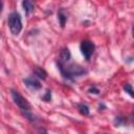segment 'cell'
Instances as JSON below:
<instances>
[{
  "label": "cell",
  "instance_id": "9",
  "mask_svg": "<svg viewBox=\"0 0 134 134\" xmlns=\"http://www.w3.org/2000/svg\"><path fill=\"white\" fill-rule=\"evenodd\" d=\"M58 19H59V22L61 24V27H64L65 26V23L67 21V15L65 13V10L63 8H61L58 13Z\"/></svg>",
  "mask_w": 134,
  "mask_h": 134
},
{
  "label": "cell",
  "instance_id": "3",
  "mask_svg": "<svg viewBox=\"0 0 134 134\" xmlns=\"http://www.w3.org/2000/svg\"><path fill=\"white\" fill-rule=\"evenodd\" d=\"M10 94H12V97H13V100L15 102V104L22 110V111H26V110H29L30 109V106L28 104V102L16 90L12 89L10 90Z\"/></svg>",
  "mask_w": 134,
  "mask_h": 134
},
{
  "label": "cell",
  "instance_id": "17",
  "mask_svg": "<svg viewBox=\"0 0 134 134\" xmlns=\"http://www.w3.org/2000/svg\"><path fill=\"white\" fill-rule=\"evenodd\" d=\"M132 35H133V38H134V25H133V28H132Z\"/></svg>",
  "mask_w": 134,
  "mask_h": 134
},
{
  "label": "cell",
  "instance_id": "13",
  "mask_svg": "<svg viewBox=\"0 0 134 134\" xmlns=\"http://www.w3.org/2000/svg\"><path fill=\"white\" fill-rule=\"evenodd\" d=\"M23 115L28 119V120H30V121H35L36 120V117L29 112V110H26V111H23Z\"/></svg>",
  "mask_w": 134,
  "mask_h": 134
},
{
  "label": "cell",
  "instance_id": "4",
  "mask_svg": "<svg viewBox=\"0 0 134 134\" xmlns=\"http://www.w3.org/2000/svg\"><path fill=\"white\" fill-rule=\"evenodd\" d=\"M80 48H81V52L85 57V59L86 60H89L90 57L92 55L94 49H95V45L91 41L85 40V41H82V43L80 45Z\"/></svg>",
  "mask_w": 134,
  "mask_h": 134
},
{
  "label": "cell",
  "instance_id": "14",
  "mask_svg": "<svg viewBox=\"0 0 134 134\" xmlns=\"http://www.w3.org/2000/svg\"><path fill=\"white\" fill-rule=\"evenodd\" d=\"M43 99L45 100V102H49L50 99H51V91L48 89L47 91H46V93H45V95L43 96Z\"/></svg>",
  "mask_w": 134,
  "mask_h": 134
},
{
  "label": "cell",
  "instance_id": "5",
  "mask_svg": "<svg viewBox=\"0 0 134 134\" xmlns=\"http://www.w3.org/2000/svg\"><path fill=\"white\" fill-rule=\"evenodd\" d=\"M23 82H24V84L28 87V88H30V89H32V90H38V89H41V87H42V85L40 84V82L37 80V79H35V77H26V79H24L23 80Z\"/></svg>",
  "mask_w": 134,
  "mask_h": 134
},
{
  "label": "cell",
  "instance_id": "16",
  "mask_svg": "<svg viewBox=\"0 0 134 134\" xmlns=\"http://www.w3.org/2000/svg\"><path fill=\"white\" fill-rule=\"evenodd\" d=\"M131 119H132V121H133V124H134V113L131 114Z\"/></svg>",
  "mask_w": 134,
  "mask_h": 134
},
{
  "label": "cell",
  "instance_id": "12",
  "mask_svg": "<svg viewBox=\"0 0 134 134\" xmlns=\"http://www.w3.org/2000/svg\"><path fill=\"white\" fill-rule=\"evenodd\" d=\"M124 122H126V118L122 116H116L114 118V125L115 126H121Z\"/></svg>",
  "mask_w": 134,
  "mask_h": 134
},
{
  "label": "cell",
  "instance_id": "8",
  "mask_svg": "<svg viewBox=\"0 0 134 134\" xmlns=\"http://www.w3.org/2000/svg\"><path fill=\"white\" fill-rule=\"evenodd\" d=\"M60 58H61V62H63V63L68 62V61L70 60V58H71V53H70L69 49H68V48H63V49L61 50Z\"/></svg>",
  "mask_w": 134,
  "mask_h": 134
},
{
  "label": "cell",
  "instance_id": "6",
  "mask_svg": "<svg viewBox=\"0 0 134 134\" xmlns=\"http://www.w3.org/2000/svg\"><path fill=\"white\" fill-rule=\"evenodd\" d=\"M22 6H23V9H24L26 15H29L31 12H34V8H35V5H34L31 0H23Z\"/></svg>",
  "mask_w": 134,
  "mask_h": 134
},
{
  "label": "cell",
  "instance_id": "2",
  "mask_svg": "<svg viewBox=\"0 0 134 134\" xmlns=\"http://www.w3.org/2000/svg\"><path fill=\"white\" fill-rule=\"evenodd\" d=\"M7 22H8L10 32L14 36H18L22 29V21H21V17H20L19 13H17V12L10 13L8 16Z\"/></svg>",
  "mask_w": 134,
  "mask_h": 134
},
{
  "label": "cell",
  "instance_id": "10",
  "mask_svg": "<svg viewBox=\"0 0 134 134\" xmlns=\"http://www.w3.org/2000/svg\"><path fill=\"white\" fill-rule=\"evenodd\" d=\"M77 110H79V112H80L82 115H84V116H87V115H89V113H90L89 107H88L86 104H79V105H77Z\"/></svg>",
  "mask_w": 134,
  "mask_h": 134
},
{
  "label": "cell",
  "instance_id": "11",
  "mask_svg": "<svg viewBox=\"0 0 134 134\" xmlns=\"http://www.w3.org/2000/svg\"><path fill=\"white\" fill-rule=\"evenodd\" d=\"M122 88H124L125 92H127L131 97H134V89H133V87L130 84H125L122 86Z\"/></svg>",
  "mask_w": 134,
  "mask_h": 134
},
{
  "label": "cell",
  "instance_id": "7",
  "mask_svg": "<svg viewBox=\"0 0 134 134\" xmlns=\"http://www.w3.org/2000/svg\"><path fill=\"white\" fill-rule=\"evenodd\" d=\"M32 72H34V74H35L37 77H39V79H41V80H46V77H47V72H46L43 68H41V67H38V66L34 67Z\"/></svg>",
  "mask_w": 134,
  "mask_h": 134
},
{
  "label": "cell",
  "instance_id": "15",
  "mask_svg": "<svg viewBox=\"0 0 134 134\" xmlns=\"http://www.w3.org/2000/svg\"><path fill=\"white\" fill-rule=\"evenodd\" d=\"M88 91H89L90 93H94V94H98V93H99V90H98L97 88H95V87H91Z\"/></svg>",
  "mask_w": 134,
  "mask_h": 134
},
{
  "label": "cell",
  "instance_id": "1",
  "mask_svg": "<svg viewBox=\"0 0 134 134\" xmlns=\"http://www.w3.org/2000/svg\"><path fill=\"white\" fill-rule=\"evenodd\" d=\"M58 68L61 72V74L63 75L64 79L69 80V81H73L75 77H80L82 75H85L87 73V70L82 67L79 64H70V65H64L63 62H58Z\"/></svg>",
  "mask_w": 134,
  "mask_h": 134
}]
</instances>
